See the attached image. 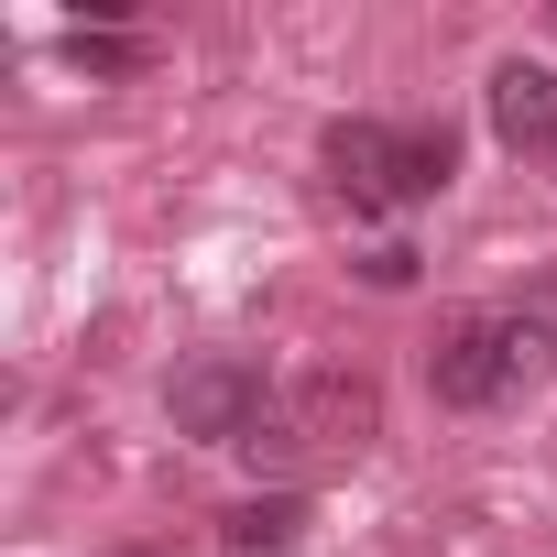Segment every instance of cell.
Here are the masks:
<instances>
[{
	"instance_id": "6",
	"label": "cell",
	"mask_w": 557,
	"mask_h": 557,
	"mask_svg": "<svg viewBox=\"0 0 557 557\" xmlns=\"http://www.w3.org/2000/svg\"><path fill=\"white\" fill-rule=\"evenodd\" d=\"M307 535V492H262V503H230V524H219V546L230 557H285Z\"/></svg>"
},
{
	"instance_id": "5",
	"label": "cell",
	"mask_w": 557,
	"mask_h": 557,
	"mask_svg": "<svg viewBox=\"0 0 557 557\" xmlns=\"http://www.w3.org/2000/svg\"><path fill=\"white\" fill-rule=\"evenodd\" d=\"M492 132L513 153H557V66H535V55L492 66Z\"/></svg>"
},
{
	"instance_id": "3",
	"label": "cell",
	"mask_w": 557,
	"mask_h": 557,
	"mask_svg": "<svg viewBox=\"0 0 557 557\" xmlns=\"http://www.w3.org/2000/svg\"><path fill=\"white\" fill-rule=\"evenodd\" d=\"M383 426V394H372V372H296L285 394H273V426L251 437V459L273 448V459H285V448H361Z\"/></svg>"
},
{
	"instance_id": "7",
	"label": "cell",
	"mask_w": 557,
	"mask_h": 557,
	"mask_svg": "<svg viewBox=\"0 0 557 557\" xmlns=\"http://www.w3.org/2000/svg\"><path fill=\"white\" fill-rule=\"evenodd\" d=\"M66 55H77L88 77H121V66H143V45H132V34H88V23L66 34Z\"/></svg>"
},
{
	"instance_id": "4",
	"label": "cell",
	"mask_w": 557,
	"mask_h": 557,
	"mask_svg": "<svg viewBox=\"0 0 557 557\" xmlns=\"http://www.w3.org/2000/svg\"><path fill=\"white\" fill-rule=\"evenodd\" d=\"M329 186H339L350 208H416V132L339 121V132H329Z\"/></svg>"
},
{
	"instance_id": "2",
	"label": "cell",
	"mask_w": 557,
	"mask_h": 557,
	"mask_svg": "<svg viewBox=\"0 0 557 557\" xmlns=\"http://www.w3.org/2000/svg\"><path fill=\"white\" fill-rule=\"evenodd\" d=\"M273 394H285V383H273L251 350H208V361H186V372L164 383V416H175L197 448H251V437L273 426Z\"/></svg>"
},
{
	"instance_id": "1",
	"label": "cell",
	"mask_w": 557,
	"mask_h": 557,
	"mask_svg": "<svg viewBox=\"0 0 557 557\" xmlns=\"http://www.w3.org/2000/svg\"><path fill=\"white\" fill-rule=\"evenodd\" d=\"M535 318H503V307H470V318H448L437 329V350H426V394L437 405H459V416H492L503 394H524V372H535Z\"/></svg>"
},
{
	"instance_id": "8",
	"label": "cell",
	"mask_w": 557,
	"mask_h": 557,
	"mask_svg": "<svg viewBox=\"0 0 557 557\" xmlns=\"http://www.w3.org/2000/svg\"><path fill=\"white\" fill-rule=\"evenodd\" d=\"M361 273H372V285H416V251H405V240H383V251H372Z\"/></svg>"
}]
</instances>
